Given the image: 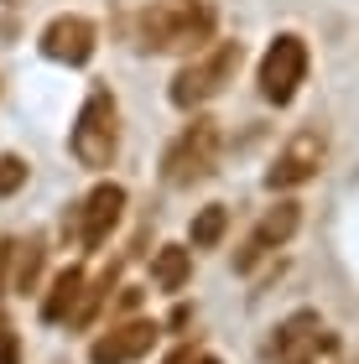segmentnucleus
<instances>
[{"label": "nucleus", "instance_id": "nucleus-6", "mask_svg": "<svg viewBox=\"0 0 359 364\" xmlns=\"http://www.w3.org/2000/svg\"><path fill=\"white\" fill-rule=\"evenodd\" d=\"M323 161H328V136H323L318 125H302L297 136H291L282 151L271 156L266 188H271V193H297L302 182H313V177L323 172Z\"/></svg>", "mask_w": 359, "mask_h": 364}, {"label": "nucleus", "instance_id": "nucleus-14", "mask_svg": "<svg viewBox=\"0 0 359 364\" xmlns=\"http://www.w3.org/2000/svg\"><path fill=\"white\" fill-rule=\"evenodd\" d=\"M193 276V250L188 245H161V250L151 255V281L161 291H183Z\"/></svg>", "mask_w": 359, "mask_h": 364}, {"label": "nucleus", "instance_id": "nucleus-5", "mask_svg": "<svg viewBox=\"0 0 359 364\" xmlns=\"http://www.w3.org/2000/svg\"><path fill=\"white\" fill-rule=\"evenodd\" d=\"M307 68H313V53H307V42L297 37V31H276L271 47H266V58H260V73H255V84H260V99L266 105H291V99L302 94L307 84Z\"/></svg>", "mask_w": 359, "mask_h": 364}, {"label": "nucleus", "instance_id": "nucleus-17", "mask_svg": "<svg viewBox=\"0 0 359 364\" xmlns=\"http://www.w3.org/2000/svg\"><path fill=\"white\" fill-rule=\"evenodd\" d=\"M26 156H16V151H6L0 156V198H11V193H21L26 188Z\"/></svg>", "mask_w": 359, "mask_h": 364}, {"label": "nucleus", "instance_id": "nucleus-20", "mask_svg": "<svg viewBox=\"0 0 359 364\" xmlns=\"http://www.w3.org/2000/svg\"><path fill=\"white\" fill-rule=\"evenodd\" d=\"M167 364H219L214 354H193V349H183V354H172Z\"/></svg>", "mask_w": 359, "mask_h": 364}, {"label": "nucleus", "instance_id": "nucleus-13", "mask_svg": "<svg viewBox=\"0 0 359 364\" xmlns=\"http://www.w3.org/2000/svg\"><path fill=\"white\" fill-rule=\"evenodd\" d=\"M78 291H84V271H78V266H63V271L53 276V287H47V296H42V318H47V323H68Z\"/></svg>", "mask_w": 359, "mask_h": 364}, {"label": "nucleus", "instance_id": "nucleus-18", "mask_svg": "<svg viewBox=\"0 0 359 364\" xmlns=\"http://www.w3.org/2000/svg\"><path fill=\"white\" fill-rule=\"evenodd\" d=\"M291 364H338V338H333V333H323L313 349H307L302 359H291Z\"/></svg>", "mask_w": 359, "mask_h": 364}, {"label": "nucleus", "instance_id": "nucleus-1", "mask_svg": "<svg viewBox=\"0 0 359 364\" xmlns=\"http://www.w3.org/2000/svg\"><path fill=\"white\" fill-rule=\"evenodd\" d=\"M219 11L208 0H151L136 21L141 53H198L203 42H214Z\"/></svg>", "mask_w": 359, "mask_h": 364}, {"label": "nucleus", "instance_id": "nucleus-8", "mask_svg": "<svg viewBox=\"0 0 359 364\" xmlns=\"http://www.w3.org/2000/svg\"><path fill=\"white\" fill-rule=\"evenodd\" d=\"M302 229V203L297 198H276V203L260 213V224L250 229V240H245V250L235 255V271H250L255 260H266L271 250H282V245Z\"/></svg>", "mask_w": 359, "mask_h": 364}, {"label": "nucleus", "instance_id": "nucleus-9", "mask_svg": "<svg viewBox=\"0 0 359 364\" xmlns=\"http://www.w3.org/2000/svg\"><path fill=\"white\" fill-rule=\"evenodd\" d=\"M161 328L151 318H130V323H115L109 333H100L89 343V364H136L156 349Z\"/></svg>", "mask_w": 359, "mask_h": 364}, {"label": "nucleus", "instance_id": "nucleus-19", "mask_svg": "<svg viewBox=\"0 0 359 364\" xmlns=\"http://www.w3.org/2000/svg\"><path fill=\"white\" fill-rule=\"evenodd\" d=\"M16 359H21V349H16V333L0 323V364H16Z\"/></svg>", "mask_w": 359, "mask_h": 364}, {"label": "nucleus", "instance_id": "nucleus-10", "mask_svg": "<svg viewBox=\"0 0 359 364\" xmlns=\"http://www.w3.org/2000/svg\"><path fill=\"white\" fill-rule=\"evenodd\" d=\"M120 213H125V188H120V182H100V188L78 203V213H73L84 250H100V245L109 240V229L120 224Z\"/></svg>", "mask_w": 359, "mask_h": 364}, {"label": "nucleus", "instance_id": "nucleus-11", "mask_svg": "<svg viewBox=\"0 0 359 364\" xmlns=\"http://www.w3.org/2000/svg\"><path fill=\"white\" fill-rule=\"evenodd\" d=\"M323 333H328V328H323L318 312H291V318L276 328V338H271V349H266V364H291V359H302Z\"/></svg>", "mask_w": 359, "mask_h": 364}, {"label": "nucleus", "instance_id": "nucleus-16", "mask_svg": "<svg viewBox=\"0 0 359 364\" xmlns=\"http://www.w3.org/2000/svg\"><path fill=\"white\" fill-rule=\"evenodd\" d=\"M109 291H115V271H105L100 281H84V291H78L68 323H73V328H94V318H100L105 302H109Z\"/></svg>", "mask_w": 359, "mask_h": 364}, {"label": "nucleus", "instance_id": "nucleus-2", "mask_svg": "<svg viewBox=\"0 0 359 364\" xmlns=\"http://www.w3.org/2000/svg\"><path fill=\"white\" fill-rule=\"evenodd\" d=\"M240 63H245V47L240 42H203L198 53H188V63L172 73V105L177 109H203L208 99H219L224 89L235 84V73H240Z\"/></svg>", "mask_w": 359, "mask_h": 364}, {"label": "nucleus", "instance_id": "nucleus-12", "mask_svg": "<svg viewBox=\"0 0 359 364\" xmlns=\"http://www.w3.org/2000/svg\"><path fill=\"white\" fill-rule=\"evenodd\" d=\"M42 266H47V240L42 235H26L21 245H11V291H37L42 281Z\"/></svg>", "mask_w": 359, "mask_h": 364}, {"label": "nucleus", "instance_id": "nucleus-3", "mask_svg": "<svg viewBox=\"0 0 359 364\" xmlns=\"http://www.w3.org/2000/svg\"><path fill=\"white\" fill-rule=\"evenodd\" d=\"M68 151H73L78 167H89V172H105L109 161L120 156V105H115V94L105 84H94L84 94L73 136H68Z\"/></svg>", "mask_w": 359, "mask_h": 364}, {"label": "nucleus", "instance_id": "nucleus-7", "mask_svg": "<svg viewBox=\"0 0 359 364\" xmlns=\"http://www.w3.org/2000/svg\"><path fill=\"white\" fill-rule=\"evenodd\" d=\"M42 53L53 63H63V68H84V63L100 53V26H94L89 16H78V11L53 16V21L42 26Z\"/></svg>", "mask_w": 359, "mask_h": 364}, {"label": "nucleus", "instance_id": "nucleus-4", "mask_svg": "<svg viewBox=\"0 0 359 364\" xmlns=\"http://www.w3.org/2000/svg\"><path fill=\"white\" fill-rule=\"evenodd\" d=\"M219 120H208V114H193V120L177 130V141L167 146V156H161V182L167 188H193V182L214 177L219 167Z\"/></svg>", "mask_w": 359, "mask_h": 364}, {"label": "nucleus", "instance_id": "nucleus-15", "mask_svg": "<svg viewBox=\"0 0 359 364\" xmlns=\"http://www.w3.org/2000/svg\"><path fill=\"white\" fill-rule=\"evenodd\" d=\"M224 235H230V208L224 203H208V208L193 213V224H188V245L193 250H214Z\"/></svg>", "mask_w": 359, "mask_h": 364}]
</instances>
